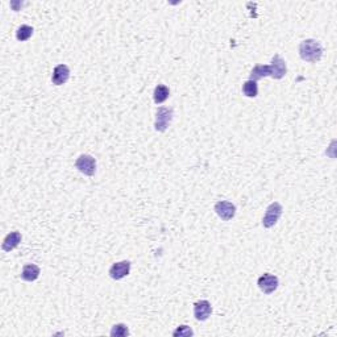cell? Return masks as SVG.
Masks as SVG:
<instances>
[{
  "mask_svg": "<svg viewBox=\"0 0 337 337\" xmlns=\"http://www.w3.org/2000/svg\"><path fill=\"white\" fill-rule=\"evenodd\" d=\"M298 51H299V57L302 58V61L308 62V63H316L323 57V46L319 41L316 40L302 41L298 47Z\"/></svg>",
  "mask_w": 337,
  "mask_h": 337,
  "instance_id": "6da1fadb",
  "label": "cell"
},
{
  "mask_svg": "<svg viewBox=\"0 0 337 337\" xmlns=\"http://www.w3.org/2000/svg\"><path fill=\"white\" fill-rule=\"evenodd\" d=\"M282 212L283 207L278 202H273L272 204H269L264 218H262V227L266 229L274 227L278 223L279 218L282 216Z\"/></svg>",
  "mask_w": 337,
  "mask_h": 337,
  "instance_id": "7a4b0ae2",
  "label": "cell"
},
{
  "mask_svg": "<svg viewBox=\"0 0 337 337\" xmlns=\"http://www.w3.org/2000/svg\"><path fill=\"white\" fill-rule=\"evenodd\" d=\"M174 117V111L173 108L167 107H160L156 112V123H154V129L157 132H165L169 128V125L173 121Z\"/></svg>",
  "mask_w": 337,
  "mask_h": 337,
  "instance_id": "3957f363",
  "label": "cell"
},
{
  "mask_svg": "<svg viewBox=\"0 0 337 337\" xmlns=\"http://www.w3.org/2000/svg\"><path fill=\"white\" fill-rule=\"evenodd\" d=\"M75 167L82 174L87 175V177H92L95 174V171H96V161H95L92 156L82 154L75 161Z\"/></svg>",
  "mask_w": 337,
  "mask_h": 337,
  "instance_id": "277c9868",
  "label": "cell"
},
{
  "mask_svg": "<svg viewBox=\"0 0 337 337\" xmlns=\"http://www.w3.org/2000/svg\"><path fill=\"white\" fill-rule=\"evenodd\" d=\"M278 277H276L274 274H270V273H265L257 279L258 289L264 294H268V295L274 293L278 289Z\"/></svg>",
  "mask_w": 337,
  "mask_h": 337,
  "instance_id": "5b68a950",
  "label": "cell"
},
{
  "mask_svg": "<svg viewBox=\"0 0 337 337\" xmlns=\"http://www.w3.org/2000/svg\"><path fill=\"white\" fill-rule=\"evenodd\" d=\"M215 212L221 220L229 221L235 218L236 206L228 200H219L218 203L215 204Z\"/></svg>",
  "mask_w": 337,
  "mask_h": 337,
  "instance_id": "8992f818",
  "label": "cell"
},
{
  "mask_svg": "<svg viewBox=\"0 0 337 337\" xmlns=\"http://www.w3.org/2000/svg\"><path fill=\"white\" fill-rule=\"evenodd\" d=\"M131 273V261H124L115 262V264L109 268V277L115 281H119V279H123L124 277H127L128 274Z\"/></svg>",
  "mask_w": 337,
  "mask_h": 337,
  "instance_id": "52a82bcc",
  "label": "cell"
},
{
  "mask_svg": "<svg viewBox=\"0 0 337 337\" xmlns=\"http://www.w3.org/2000/svg\"><path fill=\"white\" fill-rule=\"evenodd\" d=\"M212 314V306L208 301L206 299H202V301L195 302L194 305V316H195L196 320L199 322H204L211 316Z\"/></svg>",
  "mask_w": 337,
  "mask_h": 337,
  "instance_id": "ba28073f",
  "label": "cell"
},
{
  "mask_svg": "<svg viewBox=\"0 0 337 337\" xmlns=\"http://www.w3.org/2000/svg\"><path fill=\"white\" fill-rule=\"evenodd\" d=\"M70 78V69L69 66L66 65H58L55 66V69L53 70V75H51V82L55 86H62L65 84Z\"/></svg>",
  "mask_w": 337,
  "mask_h": 337,
  "instance_id": "9c48e42d",
  "label": "cell"
},
{
  "mask_svg": "<svg viewBox=\"0 0 337 337\" xmlns=\"http://www.w3.org/2000/svg\"><path fill=\"white\" fill-rule=\"evenodd\" d=\"M270 65L273 67V79H282L283 76L287 73V66L286 61L281 57L279 54H276L272 58Z\"/></svg>",
  "mask_w": 337,
  "mask_h": 337,
  "instance_id": "30bf717a",
  "label": "cell"
},
{
  "mask_svg": "<svg viewBox=\"0 0 337 337\" xmlns=\"http://www.w3.org/2000/svg\"><path fill=\"white\" fill-rule=\"evenodd\" d=\"M21 240H22L21 233L18 232V231H13V232L8 233V235L5 236L1 248H3L4 252H11V250H13L15 248L18 247V244L21 243Z\"/></svg>",
  "mask_w": 337,
  "mask_h": 337,
  "instance_id": "8fae6325",
  "label": "cell"
},
{
  "mask_svg": "<svg viewBox=\"0 0 337 337\" xmlns=\"http://www.w3.org/2000/svg\"><path fill=\"white\" fill-rule=\"evenodd\" d=\"M265 76H272L273 78V67L272 65H257L254 66L253 70L250 71L249 79L257 82L258 79H262Z\"/></svg>",
  "mask_w": 337,
  "mask_h": 337,
  "instance_id": "7c38bea8",
  "label": "cell"
},
{
  "mask_svg": "<svg viewBox=\"0 0 337 337\" xmlns=\"http://www.w3.org/2000/svg\"><path fill=\"white\" fill-rule=\"evenodd\" d=\"M41 274V269L34 264H28L25 265L24 268H22L21 272V278L26 282H33V281H36Z\"/></svg>",
  "mask_w": 337,
  "mask_h": 337,
  "instance_id": "4fadbf2b",
  "label": "cell"
},
{
  "mask_svg": "<svg viewBox=\"0 0 337 337\" xmlns=\"http://www.w3.org/2000/svg\"><path fill=\"white\" fill-rule=\"evenodd\" d=\"M170 96V90L165 84H158L156 88H154V94H153V99L157 104H161V103L166 102L167 99Z\"/></svg>",
  "mask_w": 337,
  "mask_h": 337,
  "instance_id": "5bb4252c",
  "label": "cell"
},
{
  "mask_svg": "<svg viewBox=\"0 0 337 337\" xmlns=\"http://www.w3.org/2000/svg\"><path fill=\"white\" fill-rule=\"evenodd\" d=\"M243 94L247 96V98H256L258 95V86L257 82L254 80L248 79L247 82L243 83Z\"/></svg>",
  "mask_w": 337,
  "mask_h": 337,
  "instance_id": "9a60e30c",
  "label": "cell"
},
{
  "mask_svg": "<svg viewBox=\"0 0 337 337\" xmlns=\"http://www.w3.org/2000/svg\"><path fill=\"white\" fill-rule=\"evenodd\" d=\"M33 32H34V29H33L32 26L21 25L17 29V32H16V38L18 41H21V42H25V41H28L33 36Z\"/></svg>",
  "mask_w": 337,
  "mask_h": 337,
  "instance_id": "2e32d148",
  "label": "cell"
},
{
  "mask_svg": "<svg viewBox=\"0 0 337 337\" xmlns=\"http://www.w3.org/2000/svg\"><path fill=\"white\" fill-rule=\"evenodd\" d=\"M111 336L112 337H127L129 336V330L124 323L115 324L111 330Z\"/></svg>",
  "mask_w": 337,
  "mask_h": 337,
  "instance_id": "e0dca14e",
  "label": "cell"
},
{
  "mask_svg": "<svg viewBox=\"0 0 337 337\" xmlns=\"http://www.w3.org/2000/svg\"><path fill=\"white\" fill-rule=\"evenodd\" d=\"M192 335H194V331H192L189 326H185V324H183V326H179L177 330L173 332V336L174 337H178V336L190 337V336H192Z\"/></svg>",
  "mask_w": 337,
  "mask_h": 337,
  "instance_id": "ac0fdd59",
  "label": "cell"
}]
</instances>
